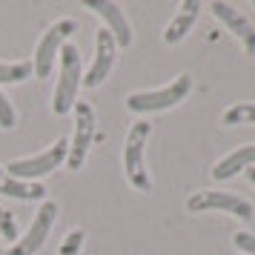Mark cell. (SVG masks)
Returning <instances> with one entry per match:
<instances>
[{
  "label": "cell",
  "mask_w": 255,
  "mask_h": 255,
  "mask_svg": "<svg viewBox=\"0 0 255 255\" xmlns=\"http://www.w3.org/2000/svg\"><path fill=\"white\" fill-rule=\"evenodd\" d=\"M60 72H58V83H55V95H52V109L55 115H69V109L78 104V86H81V52L75 46L60 49Z\"/></svg>",
  "instance_id": "1"
},
{
  "label": "cell",
  "mask_w": 255,
  "mask_h": 255,
  "mask_svg": "<svg viewBox=\"0 0 255 255\" xmlns=\"http://www.w3.org/2000/svg\"><path fill=\"white\" fill-rule=\"evenodd\" d=\"M149 135H152V124L149 121H138V124H132L127 143H124V172H127L129 184L135 189H140V192L152 189V181L146 175V158H143Z\"/></svg>",
  "instance_id": "2"
},
{
  "label": "cell",
  "mask_w": 255,
  "mask_h": 255,
  "mask_svg": "<svg viewBox=\"0 0 255 255\" xmlns=\"http://www.w3.org/2000/svg\"><path fill=\"white\" fill-rule=\"evenodd\" d=\"M192 92V75H178L169 86L163 89H149V92H132L127 98V109L135 115L143 112H163V109H172L184 101L186 95Z\"/></svg>",
  "instance_id": "3"
},
{
  "label": "cell",
  "mask_w": 255,
  "mask_h": 255,
  "mask_svg": "<svg viewBox=\"0 0 255 255\" xmlns=\"http://www.w3.org/2000/svg\"><path fill=\"white\" fill-rule=\"evenodd\" d=\"M66 155H69V140L60 138L46 152H37L32 158H17V161L6 163L3 169L17 181H35L40 175H49L52 169H58L60 163H66Z\"/></svg>",
  "instance_id": "4"
},
{
  "label": "cell",
  "mask_w": 255,
  "mask_h": 255,
  "mask_svg": "<svg viewBox=\"0 0 255 255\" xmlns=\"http://www.w3.org/2000/svg\"><path fill=\"white\" fill-rule=\"evenodd\" d=\"M75 29H78V23H75L72 17H60V20H55V23L43 32V37L37 40L35 60H32V69H35L37 78H46L49 72H52L55 58L60 55V49L66 46V40L75 35Z\"/></svg>",
  "instance_id": "5"
},
{
  "label": "cell",
  "mask_w": 255,
  "mask_h": 255,
  "mask_svg": "<svg viewBox=\"0 0 255 255\" xmlns=\"http://www.w3.org/2000/svg\"><path fill=\"white\" fill-rule=\"evenodd\" d=\"M75 112V135H72V143H69V155H66V166L72 172H78L89 155V146L95 140V109L86 101H78L72 106Z\"/></svg>",
  "instance_id": "6"
},
{
  "label": "cell",
  "mask_w": 255,
  "mask_h": 255,
  "mask_svg": "<svg viewBox=\"0 0 255 255\" xmlns=\"http://www.w3.org/2000/svg\"><path fill=\"white\" fill-rule=\"evenodd\" d=\"M55 218H58V204H55V201H40V209L35 212V221L29 224L26 235L17 238L6 255H35V253H40L43 244H46V238H49V232H52V227H55Z\"/></svg>",
  "instance_id": "7"
},
{
  "label": "cell",
  "mask_w": 255,
  "mask_h": 255,
  "mask_svg": "<svg viewBox=\"0 0 255 255\" xmlns=\"http://www.w3.org/2000/svg\"><path fill=\"white\" fill-rule=\"evenodd\" d=\"M186 209L189 212H212V209H218V212H230V215H235L241 221L253 218V204L250 201L232 195V192H218V189H201V192H195L186 201Z\"/></svg>",
  "instance_id": "8"
},
{
  "label": "cell",
  "mask_w": 255,
  "mask_h": 255,
  "mask_svg": "<svg viewBox=\"0 0 255 255\" xmlns=\"http://www.w3.org/2000/svg\"><path fill=\"white\" fill-rule=\"evenodd\" d=\"M115 55H118L115 37L109 35V29H98V35H95V58H92V63H89L86 75L81 78L83 86H89V89L101 86V83L109 78L112 66H115Z\"/></svg>",
  "instance_id": "9"
},
{
  "label": "cell",
  "mask_w": 255,
  "mask_h": 255,
  "mask_svg": "<svg viewBox=\"0 0 255 255\" xmlns=\"http://www.w3.org/2000/svg\"><path fill=\"white\" fill-rule=\"evenodd\" d=\"M209 9H212V14H215V17H218V20L227 26V29H230L232 35L241 40V43H244V52L253 58V55H255V26L250 23V20H247V17H244L238 9H232L230 3H224V0L209 3Z\"/></svg>",
  "instance_id": "10"
},
{
  "label": "cell",
  "mask_w": 255,
  "mask_h": 255,
  "mask_svg": "<svg viewBox=\"0 0 255 255\" xmlns=\"http://www.w3.org/2000/svg\"><path fill=\"white\" fill-rule=\"evenodd\" d=\"M83 6L89 12L104 17L106 29H109V35L115 37L118 46H132V26H129V20L124 17V12L118 9L115 3H109V0H83Z\"/></svg>",
  "instance_id": "11"
},
{
  "label": "cell",
  "mask_w": 255,
  "mask_h": 255,
  "mask_svg": "<svg viewBox=\"0 0 255 255\" xmlns=\"http://www.w3.org/2000/svg\"><path fill=\"white\" fill-rule=\"evenodd\" d=\"M198 14H201V3L198 0H184L178 14L172 17V23L166 26V32H163V43H181L192 32V23L198 20Z\"/></svg>",
  "instance_id": "12"
},
{
  "label": "cell",
  "mask_w": 255,
  "mask_h": 255,
  "mask_svg": "<svg viewBox=\"0 0 255 255\" xmlns=\"http://www.w3.org/2000/svg\"><path fill=\"white\" fill-rule=\"evenodd\" d=\"M255 166V143H247V146H238L235 152H230L227 158H221L212 169V178L215 181H230L232 175H238L241 169H250Z\"/></svg>",
  "instance_id": "13"
},
{
  "label": "cell",
  "mask_w": 255,
  "mask_h": 255,
  "mask_svg": "<svg viewBox=\"0 0 255 255\" xmlns=\"http://www.w3.org/2000/svg\"><path fill=\"white\" fill-rule=\"evenodd\" d=\"M0 195H9L14 201H46V186L35 181H17L0 166Z\"/></svg>",
  "instance_id": "14"
},
{
  "label": "cell",
  "mask_w": 255,
  "mask_h": 255,
  "mask_svg": "<svg viewBox=\"0 0 255 255\" xmlns=\"http://www.w3.org/2000/svg\"><path fill=\"white\" fill-rule=\"evenodd\" d=\"M32 60H17V63H0V83H20L32 78Z\"/></svg>",
  "instance_id": "15"
},
{
  "label": "cell",
  "mask_w": 255,
  "mask_h": 255,
  "mask_svg": "<svg viewBox=\"0 0 255 255\" xmlns=\"http://www.w3.org/2000/svg\"><path fill=\"white\" fill-rule=\"evenodd\" d=\"M224 127H235V124H255V104H235L221 115Z\"/></svg>",
  "instance_id": "16"
},
{
  "label": "cell",
  "mask_w": 255,
  "mask_h": 255,
  "mask_svg": "<svg viewBox=\"0 0 255 255\" xmlns=\"http://www.w3.org/2000/svg\"><path fill=\"white\" fill-rule=\"evenodd\" d=\"M83 238H86V232L83 230H69L66 235H63V244H60L58 255H81Z\"/></svg>",
  "instance_id": "17"
},
{
  "label": "cell",
  "mask_w": 255,
  "mask_h": 255,
  "mask_svg": "<svg viewBox=\"0 0 255 255\" xmlns=\"http://www.w3.org/2000/svg\"><path fill=\"white\" fill-rule=\"evenodd\" d=\"M0 235L9 241H17V221H14V212L6 207H0Z\"/></svg>",
  "instance_id": "18"
},
{
  "label": "cell",
  "mask_w": 255,
  "mask_h": 255,
  "mask_svg": "<svg viewBox=\"0 0 255 255\" xmlns=\"http://www.w3.org/2000/svg\"><path fill=\"white\" fill-rule=\"evenodd\" d=\"M17 124V112H14L12 101L0 92V129H12Z\"/></svg>",
  "instance_id": "19"
},
{
  "label": "cell",
  "mask_w": 255,
  "mask_h": 255,
  "mask_svg": "<svg viewBox=\"0 0 255 255\" xmlns=\"http://www.w3.org/2000/svg\"><path fill=\"white\" fill-rule=\"evenodd\" d=\"M232 241H235V247H238L244 255H255V235L253 232H235Z\"/></svg>",
  "instance_id": "20"
},
{
  "label": "cell",
  "mask_w": 255,
  "mask_h": 255,
  "mask_svg": "<svg viewBox=\"0 0 255 255\" xmlns=\"http://www.w3.org/2000/svg\"><path fill=\"white\" fill-rule=\"evenodd\" d=\"M247 178H250V184L255 186V166H250V169H247Z\"/></svg>",
  "instance_id": "21"
},
{
  "label": "cell",
  "mask_w": 255,
  "mask_h": 255,
  "mask_svg": "<svg viewBox=\"0 0 255 255\" xmlns=\"http://www.w3.org/2000/svg\"><path fill=\"white\" fill-rule=\"evenodd\" d=\"M253 6H255V0H253Z\"/></svg>",
  "instance_id": "22"
},
{
  "label": "cell",
  "mask_w": 255,
  "mask_h": 255,
  "mask_svg": "<svg viewBox=\"0 0 255 255\" xmlns=\"http://www.w3.org/2000/svg\"><path fill=\"white\" fill-rule=\"evenodd\" d=\"M0 255H3V253H0Z\"/></svg>",
  "instance_id": "23"
}]
</instances>
